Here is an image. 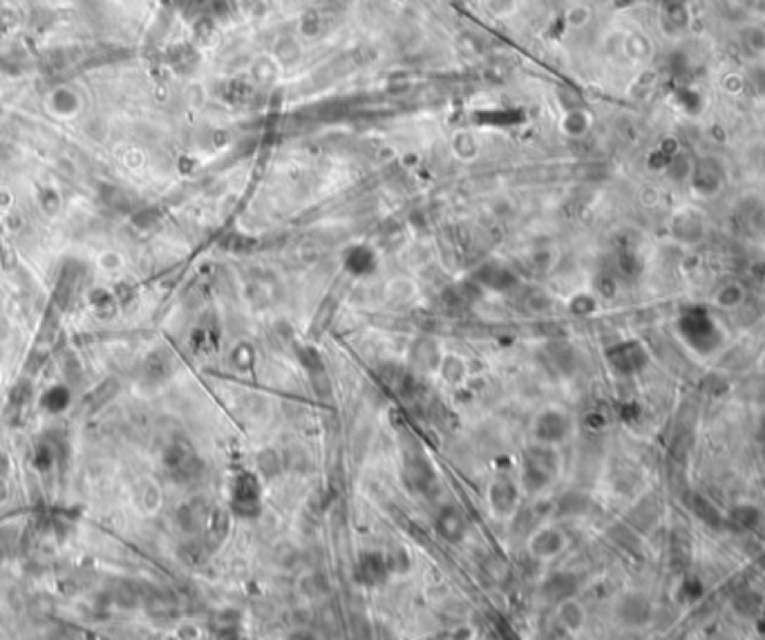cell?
I'll return each instance as SVG.
<instances>
[{"instance_id":"cell-1","label":"cell","mask_w":765,"mask_h":640,"mask_svg":"<svg viewBox=\"0 0 765 640\" xmlns=\"http://www.w3.org/2000/svg\"><path fill=\"white\" fill-rule=\"evenodd\" d=\"M560 455L555 446H544L533 441L522 455V470H519V486L526 495H540L555 484L560 475Z\"/></svg>"},{"instance_id":"cell-2","label":"cell","mask_w":765,"mask_h":640,"mask_svg":"<svg viewBox=\"0 0 765 640\" xmlns=\"http://www.w3.org/2000/svg\"><path fill=\"white\" fill-rule=\"evenodd\" d=\"M571 430H573V423L569 419V414L557 408L542 410L533 419V426H531L533 441L544 444V446H555V448L571 437Z\"/></svg>"},{"instance_id":"cell-3","label":"cell","mask_w":765,"mask_h":640,"mask_svg":"<svg viewBox=\"0 0 765 640\" xmlns=\"http://www.w3.org/2000/svg\"><path fill=\"white\" fill-rule=\"evenodd\" d=\"M401 477H403V484L408 486L412 493H419V495H432L434 488L439 484L437 470L430 464V459L421 453H405Z\"/></svg>"},{"instance_id":"cell-4","label":"cell","mask_w":765,"mask_h":640,"mask_svg":"<svg viewBox=\"0 0 765 640\" xmlns=\"http://www.w3.org/2000/svg\"><path fill=\"white\" fill-rule=\"evenodd\" d=\"M519 502H522V486H519L510 475H497L488 488L490 511L497 517H502V520H508V517L517 515Z\"/></svg>"},{"instance_id":"cell-5","label":"cell","mask_w":765,"mask_h":640,"mask_svg":"<svg viewBox=\"0 0 765 640\" xmlns=\"http://www.w3.org/2000/svg\"><path fill=\"white\" fill-rule=\"evenodd\" d=\"M566 547V538L564 533L553 524H542L528 535V553H531L533 560H553L557 558Z\"/></svg>"},{"instance_id":"cell-6","label":"cell","mask_w":765,"mask_h":640,"mask_svg":"<svg viewBox=\"0 0 765 640\" xmlns=\"http://www.w3.org/2000/svg\"><path fill=\"white\" fill-rule=\"evenodd\" d=\"M233 511L240 517H255L260 513V479L253 473L238 475L231 493Z\"/></svg>"},{"instance_id":"cell-7","label":"cell","mask_w":765,"mask_h":640,"mask_svg":"<svg viewBox=\"0 0 765 640\" xmlns=\"http://www.w3.org/2000/svg\"><path fill=\"white\" fill-rule=\"evenodd\" d=\"M434 531L448 544H461L468 535V520L455 506H443L434 520Z\"/></svg>"},{"instance_id":"cell-8","label":"cell","mask_w":765,"mask_h":640,"mask_svg":"<svg viewBox=\"0 0 765 640\" xmlns=\"http://www.w3.org/2000/svg\"><path fill=\"white\" fill-rule=\"evenodd\" d=\"M390 564H387V555L379 551H367L361 553V558L356 562V578L365 587H376L387 580L390 576Z\"/></svg>"},{"instance_id":"cell-9","label":"cell","mask_w":765,"mask_h":640,"mask_svg":"<svg viewBox=\"0 0 765 640\" xmlns=\"http://www.w3.org/2000/svg\"><path fill=\"white\" fill-rule=\"evenodd\" d=\"M607 361L616 372L631 374L645 363V352L638 343H620L607 352Z\"/></svg>"},{"instance_id":"cell-10","label":"cell","mask_w":765,"mask_h":640,"mask_svg":"<svg viewBox=\"0 0 765 640\" xmlns=\"http://www.w3.org/2000/svg\"><path fill=\"white\" fill-rule=\"evenodd\" d=\"M298 359H300L302 367L307 370L309 379H311V385H314L316 392H320V385L329 388L327 367H325L323 356L318 354V350H314V347H300V350H298Z\"/></svg>"},{"instance_id":"cell-11","label":"cell","mask_w":765,"mask_h":640,"mask_svg":"<svg viewBox=\"0 0 765 640\" xmlns=\"http://www.w3.org/2000/svg\"><path fill=\"white\" fill-rule=\"evenodd\" d=\"M575 591H578V582L569 573H553L542 585V594L546 596V600L557 602V605L566 598H573Z\"/></svg>"},{"instance_id":"cell-12","label":"cell","mask_w":765,"mask_h":640,"mask_svg":"<svg viewBox=\"0 0 765 640\" xmlns=\"http://www.w3.org/2000/svg\"><path fill=\"white\" fill-rule=\"evenodd\" d=\"M546 359H549V363L555 367L557 372L569 376L575 372V367H578V354H575V350L569 345V343H553L546 347Z\"/></svg>"},{"instance_id":"cell-13","label":"cell","mask_w":765,"mask_h":640,"mask_svg":"<svg viewBox=\"0 0 765 640\" xmlns=\"http://www.w3.org/2000/svg\"><path fill=\"white\" fill-rule=\"evenodd\" d=\"M557 620H560V625L566 629V632H580V629L584 627V623H587V614H584V607L573 596V598H566V600L560 602V609H557Z\"/></svg>"},{"instance_id":"cell-14","label":"cell","mask_w":765,"mask_h":640,"mask_svg":"<svg viewBox=\"0 0 765 640\" xmlns=\"http://www.w3.org/2000/svg\"><path fill=\"white\" fill-rule=\"evenodd\" d=\"M437 372L441 374V379L446 381L448 385H461L468 379V365L457 354H443Z\"/></svg>"},{"instance_id":"cell-15","label":"cell","mask_w":765,"mask_h":640,"mask_svg":"<svg viewBox=\"0 0 765 640\" xmlns=\"http://www.w3.org/2000/svg\"><path fill=\"white\" fill-rule=\"evenodd\" d=\"M477 280L484 287H490V289H495V291H506L510 287H515V282H517L515 276L510 274V271L502 269L499 265H486L484 269H479Z\"/></svg>"},{"instance_id":"cell-16","label":"cell","mask_w":765,"mask_h":640,"mask_svg":"<svg viewBox=\"0 0 765 640\" xmlns=\"http://www.w3.org/2000/svg\"><path fill=\"white\" fill-rule=\"evenodd\" d=\"M412 361L419 365V370L423 372H437L439 370V363H441V354H439V347L434 341H421L414 345L412 350Z\"/></svg>"},{"instance_id":"cell-17","label":"cell","mask_w":765,"mask_h":640,"mask_svg":"<svg viewBox=\"0 0 765 640\" xmlns=\"http://www.w3.org/2000/svg\"><path fill=\"white\" fill-rule=\"evenodd\" d=\"M618 616H620L622 623H627V625H642L649 616V607L642 598L629 596V598H625L620 602Z\"/></svg>"},{"instance_id":"cell-18","label":"cell","mask_w":765,"mask_h":640,"mask_svg":"<svg viewBox=\"0 0 765 640\" xmlns=\"http://www.w3.org/2000/svg\"><path fill=\"white\" fill-rule=\"evenodd\" d=\"M255 464H258V477L271 479L280 473V459L276 455V450H262L255 457Z\"/></svg>"},{"instance_id":"cell-19","label":"cell","mask_w":765,"mask_h":640,"mask_svg":"<svg viewBox=\"0 0 765 640\" xmlns=\"http://www.w3.org/2000/svg\"><path fill=\"white\" fill-rule=\"evenodd\" d=\"M587 497H584V495H580V493H566V495H562L560 497V502H557V515H564V517H569V515H578V513H582L584 511V508H587Z\"/></svg>"},{"instance_id":"cell-20","label":"cell","mask_w":765,"mask_h":640,"mask_svg":"<svg viewBox=\"0 0 765 640\" xmlns=\"http://www.w3.org/2000/svg\"><path fill=\"white\" fill-rule=\"evenodd\" d=\"M255 363V350L249 343H240L231 354V365L240 372H249Z\"/></svg>"},{"instance_id":"cell-21","label":"cell","mask_w":765,"mask_h":640,"mask_svg":"<svg viewBox=\"0 0 765 640\" xmlns=\"http://www.w3.org/2000/svg\"><path fill=\"white\" fill-rule=\"evenodd\" d=\"M387 564H390L392 573H408L410 569V555L405 549H394L387 555Z\"/></svg>"},{"instance_id":"cell-22","label":"cell","mask_w":765,"mask_h":640,"mask_svg":"<svg viewBox=\"0 0 765 640\" xmlns=\"http://www.w3.org/2000/svg\"><path fill=\"white\" fill-rule=\"evenodd\" d=\"M571 309H573V314H591L593 312V309H595V303H593V300L589 298V296H582V298H575L573 300V303H571Z\"/></svg>"}]
</instances>
